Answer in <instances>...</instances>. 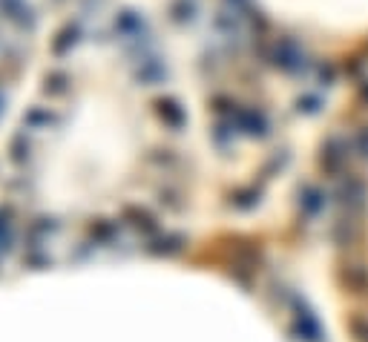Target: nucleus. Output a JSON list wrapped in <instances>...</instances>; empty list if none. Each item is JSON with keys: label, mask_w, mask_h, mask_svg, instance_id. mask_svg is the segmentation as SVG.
<instances>
[{"label": "nucleus", "mask_w": 368, "mask_h": 342, "mask_svg": "<svg viewBox=\"0 0 368 342\" xmlns=\"http://www.w3.org/2000/svg\"><path fill=\"white\" fill-rule=\"evenodd\" d=\"M351 333L357 342H368V316H351Z\"/></svg>", "instance_id": "obj_2"}, {"label": "nucleus", "mask_w": 368, "mask_h": 342, "mask_svg": "<svg viewBox=\"0 0 368 342\" xmlns=\"http://www.w3.org/2000/svg\"><path fill=\"white\" fill-rule=\"evenodd\" d=\"M348 285L354 294H365L368 291V270L365 267H348Z\"/></svg>", "instance_id": "obj_1"}, {"label": "nucleus", "mask_w": 368, "mask_h": 342, "mask_svg": "<svg viewBox=\"0 0 368 342\" xmlns=\"http://www.w3.org/2000/svg\"><path fill=\"white\" fill-rule=\"evenodd\" d=\"M354 150H357L362 159H368V129H365V127L354 135Z\"/></svg>", "instance_id": "obj_3"}]
</instances>
